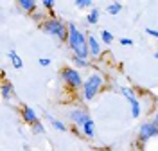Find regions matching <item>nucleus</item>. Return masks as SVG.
Returning a JSON list of instances; mask_svg holds the SVG:
<instances>
[{
	"instance_id": "1",
	"label": "nucleus",
	"mask_w": 158,
	"mask_h": 151,
	"mask_svg": "<svg viewBox=\"0 0 158 151\" xmlns=\"http://www.w3.org/2000/svg\"><path fill=\"white\" fill-rule=\"evenodd\" d=\"M70 36H69V43L72 50L76 52V56L81 58V60H85L86 56H88L90 52V47H88V40H85V36L81 34L77 31V27L74 25V23H70Z\"/></svg>"
},
{
	"instance_id": "2",
	"label": "nucleus",
	"mask_w": 158,
	"mask_h": 151,
	"mask_svg": "<svg viewBox=\"0 0 158 151\" xmlns=\"http://www.w3.org/2000/svg\"><path fill=\"white\" fill-rule=\"evenodd\" d=\"M43 29L45 32H49L52 36H58L59 40H65V36H67V29H65V25L58 20H49L43 23Z\"/></svg>"
},
{
	"instance_id": "3",
	"label": "nucleus",
	"mask_w": 158,
	"mask_h": 151,
	"mask_svg": "<svg viewBox=\"0 0 158 151\" xmlns=\"http://www.w3.org/2000/svg\"><path fill=\"white\" fill-rule=\"evenodd\" d=\"M101 85H102V78L97 76V74H94V76L85 83V97H86V99H92V97L99 92Z\"/></svg>"
},
{
	"instance_id": "4",
	"label": "nucleus",
	"mask_w": 158,
	"mask_h": 151,
	"mask_svg": "<svg viewBox=\"0 0 158 151\" xmlns=\"http://www.w3.org/2000/svg\"><path fill=\"white\" fill-rule=\"evenodd\" d=\"M158 135V126L155 122H148V124H142L140 126V139L142 141H148L151 137Z\"/></svg>"
},
{
	"instance_id": "5",
	"label": "nucleus",
	"mask_w": 158,
	"mask_h": 151,
	"mask_svg": "<svg viewBox=\"0 0 158 151\" xmlns=\"http://www.w3.org/2000/svg\"><path fill=\"white\" fill-rule=\"evenodd\" d=\"M63 79L67 81L69 85H72V86H79L81 85V76L74 69H65L63 70Z\"/></svg>"
},
{
	"instance_id": "6",
	"label": "nucleus",
	"mask_w": 158,
	"mask_h": 151,
	"mask_svg": "<svg viewBox=\"0 0 158 151\" xmlns=\"http://www.w3.org/2000/svg\"><path fill=\"white\" fill-rule=\"evenodd\" d=\"M70 119H72L74 122H77V124H81V126H85V124L90 121V117L85 113V111H81V110L72 111V113H70Z\"/></svg>"
},
{
	"instance_id": "7",
	"label": "nucleus",
	"mask_w": 158,
	"mask_h": 151,
	"mask_svg": "<svg viewBox=\"0 0 158 151\" xmlns=\"http://www.w3.org/2000/svg\"><path fill=\"white\" fill-rule=\"evenodd\" d=\"M23 119H25L27 122H31V124H38V117H36L34 110L29 108V106H25V108H23Z\"/></svg>"
},
{
	"instance_id": "8",
	"label": "nucleus",
	"mask_w": 158,
	"mask_h": 151,
	"mask_svg": "<svg viewBox=\"0 0 158 151\" xmlns=\"http://www.w3.org/2000/svg\"><path fill=\"white\" fill-rule=\"evenodd\" d=\"M88 47H90V54H94V56H99V52H101V47H99L97 40H95L94 36H90V38H88Z\"/></svg>"
},
{
	"instance_id": "9",
	"label": "nucleus",
	"mask_w": 158,
	"mask_h": 151,
	"mask_svg": "<svg viewBox=\"0 0 158 151\" xmlns=\"http://www.w3.org/2000/svg\"><path fill=\"white\" fill-rule=\"evenodd\" d=\"M9 60L13 61L15 69H22V67H23V63H22V60H20V56L15 52V50H11V52H9Z\"/></svg>"
},
{
	"instance_id": "10",
	"label": "nucleus",
	"mask_w": 158,
	"mask_h": 151,
	"mask_svg": "<svg viewBox=\"0 0 158 151\" xmlns=\"http://www.w3.org/2000/svg\"><path fill=\"white\" fill-rule=\"evenodd\" d=\"M131 103V113H133V117H138L140 115V104H138V101L133 97V99H129Z\"/></svg>"
},
{
	"instance_id": "11",
	"label": "nucleus",
	"mask_w": 158,
	"mask_h": 151,
	"mask_svg": "<svg viewBox=\"0 0 158 151\" xmlns=\"http://www.w3.org/2000/svg\"><path fill=\"white\" fill-rule=\"evenodd\" d=\"M83 130H85V133H86L88 137H94V121L90 119V121L86 122L85 126H83Z\"/></svg>"
},
{
	"instance_id": "12",
	"label": "nucleus",
	"mask_w": 158,
	"mask_h": 151,
	"mask_svg": "<svg viewBox=\"0 0 158 151\" xmlns=\"http://www.w3.org/2000/svg\"><path fill=\"white\" fill-rule=\"evenodd\" d=\"M20 6L23 7V9H27V11H31V9H34V0H20Z\"/></svg>"
},
{
	"instance_id": "13",
	"label": "nucleus",
	"mask_w": 158,
	"mask_h": 151,
	"mask_svg": "<svg viewBox=\"0 0 158 151\" xmlns=\"http://www.w3.org/2000/svg\"><path fill=\"white\" fill-rule=\"evenodd\" d=\"M120 9H122V6H120L118 2H115V4H110V6H108V13H110V15H117Z\"/></svg>"
},
{
	"instance_id": "14",
	"label": "nucleus",
	"mask_w": 158,
	"mask_h": 151,
	"mask_svg": "<svg viewBox=\"0 0 158 151\" xmlns=\"http://www.w3.org/2000/svg\"><path fill=\"white\" fill-rule=\"evenodd\" d=\"M97 20H99V11L94 9V11L88 15V22H90V23H97Z\"/></svg>"
},
{
	"instance_id": "15",
	"label": "nucleus",
	"mask_w": 158,
	"mask_h": 151,
	"mask_svg": "<svg viewBox=\"0 0 158 151\" xmlns=\"http://www.w3.org/2000/svg\"><path fill=\"white\" fill-rule=\"evenodd\" d=\"M101 36H102V41H104V43H111V41H113V36L110 34L108 31H102Z\"/></svg>"
},
{
	"instance_id": "16",
	"label": "nucleus",
	"mask_w": 158,
	"mask_h": 151,
	"mask_svg": "<svg viewBox=\"0 0 158 151\" xmlns=\"http://www.w3.org/2000/svg\"><path fill=\"white\" fill-rule=\"evenodd\" d=\"M49 119H50V122H52V126H54V128H58L59 131H65V130H67V128H65V124H61L59 121L52 119V117H49Z\"/></svg>"
},
{
	"instance_id": "17",
	"label": "nucleus",
	"mask_w": 158,
	"mask_h": 151,
	"mask_svg": "<svg viewBox=\"0 0 158 151\" xmlns=\"http://www.w3.org/2000/svg\"><path fill=\"white\" fill-rule=\"evenodd\" d=\"M120 92H122V94H124V95L128 97V101L135 97V95H133V90H131V88H126V86H122V88H120Z\"/></svg>"
},
{
	"instance_id": "18",
	"label": "nucleus",
	"mask_w": 158,
	"mask_h": 151,
	"mask_svg": "<svg viewBox=\"0 0 158 151\" xmlns=\"http://www.w3.org/2000/svg\"><path fill=\"white\" fill-rule=\"evenodd\" d=\"M9 94H11V85H9V83H6V85L2 86V95L7 99V97H9Z\"/></svg>"
},
{
	"instance_id": "19",
	"label": "nucleus",
	"mask_w": 158,
	"mask_h": 151,
	"mask_svg": "<svg viewBox=\"0 0 158 151\" xmlns=\"http://www.w3.org/2000/svg\"><path fill=\"white\" fill-rule=\"evenodd\" d=\"M76 6H77V7H90V6H92V2H90V0H77V2H76Z\"/></svg>"
},
{
	"instance_id": "20",
	"label": "nucleus",
	"mask_w": 158,
	"mask_h": 151,
	"mask_svg": "<svg viewBox=\"0 0 158 151\" xmlns=\"http://www.w3.org/2000/svg\"><path fill=\"white\" fill-rule=\"evenodd\" d=\"M74 63H76L77 67H86V60H81V58H77V56L74 58Z\"/></svg>"
},
{
	"instance_id": "21",
	"label": "nucleus",
	"mask_w": 158,
	"mask_h": 151,
	"mask_svg": "<svg viewBox=\"0 0 158 151\" xmlns=\"http://www.w3.org/2000/svg\"><path fill=\"white\" fill-rule=\"evenodd\" d=\"M40 65L41 67H47V65H50V60L49 58H40Z\"/></svg>"
},
{
	"instance_id": "22",
	"label": "nucleus",
	"mask_w": 158,
	"mask_h": 151,
	"mask_svg": "<svg viewBox=\"0 0 158 151\" xmlns=\"http://www.w3.org/2000/svg\"><path fill=\"white\" fill-rule=\"evenodd\" d=\"M146 32L151 34V36H155V38H158V31H155V29H146Z\"/></svg>"
},
{
	"instance_id": "23",
	"label": "nucleus",
	"mask_w": 158,
	"mask_h": 151,
	"mask_svg": "<svg viewBox=\"0 0 158 151\" xmlns=\"http://www.w3.org/2000/svg\"><path fill=\"white\" fill-rule=\"evenodd\" d=\"M34 131L36 133H43V126L41 124H34Z\"/></svg>"
},
{
	"instance_id": "24",
	"label": "nucleus",
	"mask_w": 158,
	"mask_h": 151,
	"mask_svg": "<svg viewBox=\"0 0 158 151\" xmlns=\"http://www.w3.org/2000/svg\"><path fill=\"white\" fill-rule=\"evenodd\" d=\"M43 6H45V7H52V6H54V2H52V0H43Z\"/></svg>"
},
{
	"instance_id": "25",
	"label": "nucleus",
	"mask_w": 158,
	"mask_h": 151,
	"mask_svg": "<svg viewBox=\"0 0 158 151\" xmlns=\"http://www.w3.org/2000/svg\"><path fill=\"white\" fill-rule=\"evenodd\" d=\"M120 43H122V45H131L133 41L129 40V38H122V40H120Z\"/></svg>"
},
{
	"instance_id": "26",
	"label": "nucleus",
	"mask_w": 158,
	"mask_h": 151,
	"mask_svg": "<svg viewBox=\"0 0 158 151\" xmlns=\"http://www.w3.org/2000/svg\"><path fill=\"white\" fill-rule=\"evenodd\" d=\"M155 124L158 126V113H156V117H155Z\"/></svg>"
},
{
	"instance_id": "27",
	"label": "nucleus",
	"mask_w": 158,
	"mask_h": 151,
	"mask_svg": "<svg viewBox=\"0 0 158 151\" xmlns=\"http://www.w3.org/2000/svg\"><path fill=\"white\" fill-rule=\"evenodd\" d=\"M155 58H156V60H158V50H156V54H155Z\"/></svg>"
}]
</instances>
